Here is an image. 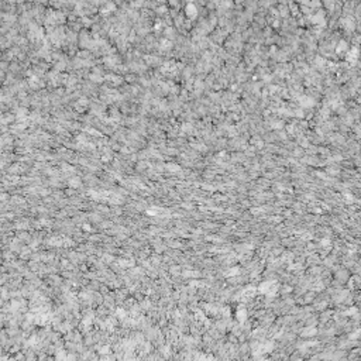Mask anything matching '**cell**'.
<instances>
[{"label": "cell", "mask_w": 361, "mask_h": 361, "mask_svg": "<svg viewBox=\"0 0 361 361\" xmlns=\"http://www.w3.org/2000/svg\"><path fill=\"white\" fill-rule=\"evenodd\" d=\"M99 353H100L102 356H107V354H110V346H102V347L99 349Z\"/></svg>", "instance_id": "cell-1"}, {"label": "cell", "mask_w": 361, "mask_h": 361, "mask_svg": "<svg viewBox=\"0 0 361 361\" xmlns=\"http://www.w3.org/2000/svg\"><path fill=\"white\" fill-rule=\"evenodd\" d=\"M186 11H188V16L193 17L195 14H196V9H195V6H192V4H188V7H186Z\"/></svg>", "instance_id": "cell-2"}, {"label": "cell", "mask_w": 361, "mask_h": 361, "mask_svg": "<svg viewBox=\"0 0 361 361\" xmlns=\"http://www.w3.org/2000/svg\"><path fill=\"white\" fill-rule=\"evenodd\" d=\"M117 315H119L120 319H123V318H126V315H127V313L124 312L123 309H117Z\"/></svg>", "instance_id": "cell-3"}, {"label": "cell", "mask_w": 361, "mask_h": 361, "mask_svg": "<svg viewBox=\"0 0 361 361\" xmlns=\"http://www.w3.org/2000/svg\"><path fill=\"white\" fill-rule=\"evenodd\" d=\"M120 264L124 265V267H130V265H133V262H127V261H120Z\"/></svg>", "instance_id": "cell-4"}, {"label": "cell", "mask_w": 361, "mask_h": 361, "mask_svg": "<svg viewBox=\"0 0 361 361\" xmlns=\"http://www.w3.org/2000/svg\"><path fill=\"white\" fill-rule=\"evenodd\" d=\"M35 343H37V337H31V340L28 341V344H31V346L35 344Z\"/></svg>", "instance_id": "cell-5"}, {"label": "cell", "mask_w": 361, "mask_h": 361, "mask_svg": "<svg viewBox=\"0 0 361 361\" xmlns=\"http://www.w3.org/2000/svg\"><path fill=\"white\" fill-rule=\"evenodd\" d=\"M124 361H138V360H137V358H126Z\"/></svg>", "instance_id": "cell-6"}, {"label": "cell", "mask_w": 361, "mask_h": 361, "mask_svg": "<svg viewBox=\"0 0 361 361\" xmlns=\"http://www.w3.org/2000/svg\"><path fill=\"white\" fill-rule=\"evenodd\" d=\"M100 361H110V360H109V358H102Z\"/></svg>", "instance_id": "cell-7"}]
</instances>
